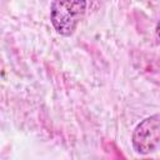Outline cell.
<instances>
[{
    "mask_svg": "<svg viewBox=\"0 0 160 160\" xmlns=\"http://www.w3.org/2000/svg\"><path fill=\"white\" fill-rule=\"evenodd\" d=\"M86 0H51L50 21L61 36H71L85 15Z\"/></svg>",
    "mask_w": 160,
    "mask_h": 160,
    "instance_id": "cell-1",
    "label": "cell"
},
{
    "mask_svg": "<svg viewBox=\"0 0 160 160\" xmlns=\"http://www.w3.org/2000/svg\"><path fill=\"white\" fill-rule=\"evenodd\" d=\"M132 149L136 154L148 155L155 151L160 144V115L154 114L141 120L131 135Z\"/></svg>",
    "mask_w": 160,
    "mask_h": 160,
    "instance_id": "cell-2",
    "label": "cell"
}]
</instances>
